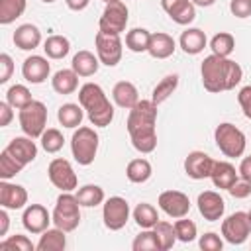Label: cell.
Masks as SVG:
<instances>
[{
  "label": "cell",
  "mask_w": 251,
  "mask_h": 251,
  "mask_svg": "<svg viewBox=\"0 0 251 251\" xmlns=\"http://www.w3.org/2000/svg\"><path fill=\"white\" fill-rule=\"evenodd\" d=\"M214 139H216V145L218 149L229 157V159H235V157H241L245 153V145H247V139H245V133L235 127L233 124L229 122H224L216 127L214 131Z\"/></svg>",
  "instance_id": "obj_6"
},
{
  "label": "cell",
  "mask_w": 251,
  "mask_h": 251,
  "mask_svg": "<svg viewBox=\"0 0 251 251\" xmlns=\"http://www.w3.org/2000/svg\"><path fill=\"white\" fill-rule=\"evenodd\" d=\"M78 104L84 108L90 124L96 127H106L114 120V106L102 86L96 82H86L78 88Z\"/></svg>",
  "instance_id": "obj_3"
},
{
  "label": "cell",
  "mask_w": 251,
  "mask_h": 251,
  "mask_svg": "<svg viewBox=\"0 0 251 251\" xmlns=\"http://www.w3.org/2000/svg\"><path fill=\"white\" fill-rule=\"evenodd\" d=\"M159 208L169 216V218H184L190 212V200L184 192L180 190H165L159 194Z\"/></svg>",
  "instance_id": "obj_13"
},
{
  "label": "cell",
  "mask_w": 251,
  "mask_h": 251,
  "mask_svg": "<svg viewBox=\"0 0 251 251\" xmlns=\"http://www.w3.org/2000/svg\"><path fill=\"white\" fill-rule=\"evenodd\" d=\"M157 104L153 100H139L127 114V133L131 145L139 153H153L157 147Z\"/></svg>",
  "instance_id": "obj_1"
},
{
  "label": "cell",
  "mask_w": 251,
  "mask_h": 251,
  "mask_svg": "<svg viewBox=\"0 0 251 251\" xmlns=\"http://www.w3.org/2000/svg\"><path fill=\"white\" fill-rule=\"evenodd\" d=\"M178 43H180V47H182V51H184L186 55H198V53L204 51L208 39H206V33H204L202 29H198V27H188L186 31H182Z\"/></svg>",
  "instance_id": "obj_26"
},
{
  "label": "cell",
  "mask_w": 251,
  "mask_h": 251,
  "mask_svg": "<svg viewBox=\"0 0 251 251\" xmlns=\"http://www.w3.org/2000/svg\"><path fill=\"white\" fill-rule=\"evenodd\" d=\"M98 143H100V137L94 131V127L80 126L71 137V151H73L75 161L84 167L94 163L96 153H98Z\"/></svg>",
  "instance_id": "obj_4"
},
{
  "label": "cell",
  "mask_w": 251,
  "mask_h": 251,
  "mask_svg": "<svg viewBox=\"0 0 251 251\" xmlns=\"http://www.w3.org/2000/svg\"><path fill=\"white\" fill-rule=\"evenodd\" d=\"M25 12V0H0V24L8 25Z\"/></svg>",
  "instance_id": "obj_35"
},
{
  "label": "cell",
  "mask_w": 251,
  "mask_h": 251,
  "mask_svg": "<svg viewBox=\"0 0 251 251\" xmlns=\"http://www.w3.org/2000/svg\"><path fill=\"white\" fill-rule=\"evenodd\" d=\"M94 45H96V55H98V59H100L102 65H106V67H116V65L122 61L124 43H122L120 35H112V33L98 31V33H96V39H94Z\"/></svg>",
  "instance_id": "obj_11"
},
{
  "label": "cell",
  "mask_w": 251,
  "mask_h": 251,
  "mask_svg": "<svg viewBox=\"0 0 251 251\" xmlns=\"http://www.w3.org/2000/svg\"><path fill=\"white\" fill-rule=\"evenodd\" d=\"M227 192L233 196V198H247L249 194H251V180H247V178H237L229 188H227Z\"/></svg>",
  "instance_id": "obj_46"
},
{
  "label": "cell",
  "mask_w": 251,
  "mask_h": 251,
  "mask_svg": "<svg viewBox=\"0 0 251 251\" xmlns=\"http://www.w3.org/2000/svg\"><path fill=\"white\" fill-rule=\"evenodd\" d=\"M67 231H63L61 227H47L43 233H39V241L35 245L37 251H63L67 247Z\"/></svg>",
  "instance_id": "obj_25"
},
{
  "label": "cell",
  "mask_w": 251,
  "mask_h": 251,
  "mask_svg": "<svg viewBox=\"0 0 251 251\" xmlns=\"http://www.w3.org/2000/svg\"><path fill=\"white\" fill-rule=\"evenodd\" d=\"M22 169H24V165L4 147L2 153H0V178L2 180H8V178L16 176Z\"/></svg>",
  "instance_id": "obj_39"
},
{
  "label": "cell",
  "mask_w": 251,
  "mask_h": 251,
  "mask_svg": "<svg viewBox=\"0 0 251 251\" xmlns=\"http://www.w3.org/2000/svg\"><path fill=\"white\" fill-rule=\"evenodd\" d=\"M88 2H90V0H65L67 8H69V10H75V12L84 10V8L88 6Z\"/></svg>",
  "instance_id": "obj_53"
},
{
  "label": "cell",
  "mask_w": 251,
  "mask_h": 251,
  "mask_svg": "<svg viewBox=\"0 0 251 251\" xmlns=\"http://www.w3.org/2000/svg\"><path fill=\"white\" fill-rule=\"evenodd\" d=\"M12 118H14V110H12V106H10L8 102H0V126H2V127L10 126Z\"/></svg>",
  "instance_id": "obj_50"
},
{
  "label": "cell",
  "mask_w": 251,
  "mask_h": 251,
  "mask_svg": "<svg viewBox=\"0 0 251 251\" xmlns=\"http://www.w3.org/2000/svg\"><path fill=\"white\" fill-rule=\"evenodd\" d=\"M8 226H10V218H8L6 208H4V210H0V235H6Z\"/></svg>",
  "instance_id": "obj_54"
},
{
  "label": "cell",
  "mask_w": 251,
  "mask_h": 251,
  "mask_svg": "<svg viewBox=\"0 0 251 251\" xmlns=\"http://www.w3.org/2000/svg\"><path fill=\"white\" fill-rule=\"evenodd\" d=\"M175 233H176V239L178 241H182V243H190V241H194L196 239V224L192 222V220H186V216L184 218H178L176 222H175Z\"/></svg>",
  "instance_id": "obj_42"
},
{
  "label": "cell",
  "mask_w": 251,
  "mask_h": 251,
  "mask_svg": "<svg viewBox=\"0 0 251 251\" xmlns=\"http://www.w3.org/2000/svg\"><path fill=\"white\" fill-rule=\"evenodd\" d=\"M104 4H110V2H116V0H102Z\"/></svg>",
  "instance_id": "obj_56"
},
{
  "label": "cell",
  "mask_w": 251,
  "mask_h": 251,
  "mask_svg": "<svg viewBox=\"0 0 251 251\" xmlns=\"http://www.w3.org/2000/svg\"><path fill=\"white\" fill-rule=\"evenodd\" d=\"M194 6H202V8H208V6H212L216 0H190Z\"/></svg>",
  "instance_id": "obj_55"
},
{
  "label": "cell",
  "mask_w": 251,
  "mask_h": 251,
  "mask_svg": "<svg viewBox=\"0 0 251 251\" xmlns=\"http://www.w3.org/2000/svg\"><path fill=\"white\" fill-rule=\"evenodd\" d=\"M51 86L57 94H73L78 88V75L73 69H61L53 75Z\"/></svg>",
  "instance_id": "obj_27"
},
{
  "label": "cell",
  "mask_w": 251,
  "mask_h": 251,
  "mask_svg": "<svg viewBox=\"0 0 251 251\" xmlns=\"http://www.w3.org/2000/svg\"><path fill=\"white\" fill-rule=\"evenodd\" d=\"M12 73H14V61L8 53H2L0 55V84L8 82Z\"/></svg>",
  "instance_id": "obj_49"
},
{
  "label": "cell",
  "mask_w": 251,
  "mask_h": 251,
  "mask_svg": "<svg viewBox=\"0 0 251 251\" xmlns=\"http://www.w3.org/2000/svg\"><path fill=\"white\" fill-rule=\"evenodd\" d=\"M127 20H129L127 6H126L122 0L110 2V4H106L104 12H102V16H100L98 31L112 33V35H120L122 31H126Z\"/></svg>",
  "instance_id": "obj_8"
},
{
  "label": "cell",
  "mask_w": 251,
  "mask_h": 251,
  "mask_svg": "<svg viewBox=\"0 0 251 251\" xmlns=\"http://www.w3.org/2000/svg\"><path fill=\"white\" fill-rule=\"evenodd\" d=\"M12 39H14V43H16L18 49H22V51H33L41 43V31L33 24H22V25L16 27Z\"/></svg>",
  "instance_id": "obj_20"
},
{
  "label": "cell",
  "mask_w": 251,
  "mask_h": 251,
  "mask_svg": "<svg viewBox=\"0 0 251 251\" xmlns=\"http://www.w3.org/2000/svg\"><path fill=\"white\" fill-rule=\"evenodd\" d=\"M237 102H239V106H241L245 118L251 120V84L239 88V92H237Z\"/></svg>",
  "instance_id": "obj_48"
},
{
  "label": "cell",
  "mask_w": 251,
  "mask_h": 251,
  "mask_svg": "<svg viewBox=\"0 0 251 251\" xmlns=\"http://www.w3.org/2000/svg\"><path fill=\"white\" fill-rule=\"evenodd\" d=\"M249 218H251V210H249Z\"/></svg>",
  "instance_id": "obj_58"
},
{
  "label": "cell",
  "mask_w": 251,
  "mask_h": 251,
  "mask_svg": "<svg viewBox=\"0 0 251 251\" xmlns=\"http://www.w3.org/2000/svg\"><path fill=\"white\" fill-rule=\"evenodd\" d=\"M169 18L178 25H188V24H192L196 20V6L190 0H186L182 6H178L175 12H171Z\"/></svg>",
  "instance_id": "obj_41"
},
{
  "label": "cell",
  "mask_w": 251,
  "mask_h": 251,
  "mask_svg": "<svg viewBox=\"0 0 251 251\" xmlns=\"http://www.w3.org/2000/svg\"><path fill=\"white\" fill-rule=\"evenodd\" d=\"M131 247H133V251H161L153 227H151V229H143V231L133 239Z\"/></svg>",
  "instance_id": "obj_44"
},
{
  "label": "cell",
  "mask_w": 251,
  "mask_h": 251,
  "mask_svg": "<svg viewBox=\"0 0 251 251\" xmlns=\"http://www.w3.org/2000/svg\"><path fill=\"white\" fill-rule=\"evenodd\" d=\"M39 139H41V147H43L47 153H57V151H61V149H63V143H65V137H63V133H61L57 127H47Z\"/></svg>",
  "instance_id": "obj_40"
},
{
  "label": "cell",
  "mask_w": 251,
  "mask_h": 251,
  "mask_svg": "<svg viewBox=\"0 0 251 251\" xmlns=\"http://www.w3.org/2000/svg\"><path fill=\"white\" fill-rule=\"evenodd\" d=\"M151 31L145 27H133L126 33V47L133 53H145L149 49Z\"/></svg>",
  "instance_id": "obj_30"
},
{
  "label": "cell",
  "mask_w": 251,
  "mask_h": 251,
  "mask_svg": "<svg viewBox=\"0 0 251 251\" xmlns=\"http://www.w3.org/2000/svg\"><path fill=\"white\" fill-rule=\"evenodd\" d=\"M133 220L141 229H151L159 222V212L149 202H139L133 210Z\"/></svg>",
  "instance_id": "obj_32"
},
{
  "label": "cell",
  "mask_w": 251,
  "mask_h": 251,
  "mask_svg": "<svg viewBox=\"0 0 251 251\" xmlns=\"http://www.w3.org/2000/svg\"><path fill=\"white\" fill-rule=\"evenodd\" d=\"M153 231H155V237L159 241V249L161 251H169L175 241H176V233H175V224H169V222H163L159 220L155 226H153Z\"/></svg>",
  "instance_id": "obj_36"
},
{
  "label": "cell",
  "mask_w": 251,
  "mask_h": 251,
  "mask_svg": "<svg viewBox=\"0 0 251 251\" xmlns=\"http://www.w3.org/2000/svg\"><path fill=\"white\" fill-rule=\"evenodd\" d=\"M49 73H51V65L45 57L41 55H31L24 61L22 65V75L27 82L31 84H41L49 78Z\"/></svg>",
  "instance_id": "obj_17"
},
{
  "label": "cell",
  "mask_w": 251,
  "mask_h": 251,
  "mask_svg": "<svg viewBox=\"0 0 251 251\" xmlns=\"http://www.w3.org/2000/svg\"><path fill=\"white\" fill-rule=\"evenodd\" d=\"M41 2H45V4H51V2H55V0H41Z\"/></svg>",
  "instance_id": "obj_57"
},
{
  "label": "cell",
  "mask_w": 251,
  "mask_h": 251,
  "mask_svg": "<svg viewBox=\"0 0 251 251\" xmlns=\"http://www.w3.org/2000/svg\"><path fill=\"white\" fill-rule=\"evenodd\" d=\"M212 167H214V159L204 151H190L184 159V173L194 180L210 178Z\"/></svg>",
  "instance_id": "obj_15"
},
{
  "label": "cell",
  "mask_w": 251,
  "mask_h": 251,
  "mask_svg": "<svg viewBox=\"0 0 251 251\" xmlns=\"http://www.w3.org/2000/svg\"><path fill=\"white\" fill-rule=\"evenodd\" d=\"M51 218H53V224L67 233L76 229L80 224V204L76 200V194L61 192L57 202H55Z\"/></svg>",
  "instance_id": "obj_5"
},
{
  "label": "cell",
  "mask_w": 251,
  "mask_h": 251,
  "mask_svg": "<svg viewBox=\"0 0 251 251\" xmlns=\"http://www.w3.org/2000/svg\"><path fill=\"white\" fill-rule=\"evenodd\" d=\"M0 249L4 251H33L35 245L31 243V239H27V235H10L6 239L0 241Z\"/></svg>",
  "instance_id": "obj_43"
},
{
  "label": "cell",
  "mask_w": 251,
  "mask_h": 251,
  "mask_svg": "<svg viewBox=\"0 0 251 251\" xmlns=\"http://www.w3.org/2000/svg\"><path fill=\"white\" fill-rule=\"evenodd\" d=\"M31 100H33V98H31V92H29V88L24 86V84H12V86L8 88V92H6V102H8L12 108H16V110L25 108Z\"/></svg>",
  "instance_id": "obj_38"
},
{
  "label": "cell",
  "mask_w": 251,
  "mask_h": 251,
  "mask_svg": "<svg viewBox=\"0 0 251 251\" xmlns=\"http://www.w3.org/2000/svg\"><path fill=\"white\" fill-rule=\"evenodd\" d=\"M176 49V43L173 39V35L165 33V31H155L151 33V41H149V49L147 53L153 59H169Z\"/></svg>",
  "instance_id": "obj_22"
},
{
  "label": "cell",
  "mask_w": 251,
  "mask_h": 251,
  "mask_svg": "<svg viewBox=\"0 0 251 251\" xmlns=\"http://www.w3.org/2000/svg\"><path fill=\"white\" fill-rule=\"evenodd\" d=\"M229 10L235 18H249L251 16V0H231Z\"/></svg>",
  "instance_id": "obj_47"
},
{
  "label": "cell",
  "mask_w": 251,
  "mask_h": 251,
  "mask_svg": "<svg viewBox=\"0 0 251 251\" xmlns=\"http://www.w3.org/2000/svg\"><path fill=\"white\" fill-rule=\"evenodd\" d=\"M49 222H53V218L47 212V208L41 204H29L24 210L22 224L29 233H43L49 227Z\"/></svg>",
  "instance_id": "obj_16"
},
{
  "label": "cell",
  "mask_w": 251,
  "mask_h": 251,
  "mask_svg": "<svg viewBox=\"0 0 251 251\" xmlns=\"http://www.w3.org/2000/svg\"><path fill=\"white\" fill-rule=\"evenodd\" d=\"M151 175H153L151 163H149L147 159H143V157L129 161L127 167H126V176H127V180H129V182H135V184H141V182L149 180Z\"/></svg>",
  "instance_id": "obj_29"
},
{
  "label": "cell",
  "mask_w": 251,
  "mask_h": 251,
  "mask_svg": "<svg viewBox=\"0 0 251 251\" xmlns=\"http://www.w3.org/2000/svg\"><path fill=\"white\" fill-rule=\"evenodd\" d=\"M222 247H224V241L214 231H208L200 237V249L202 251H222Z\"/></svg>",
  "instance_id": "obj_45"
},
{
  "label": "cell",
  "mask_w": 251,
  "mask_h": 251,
  "mask_svg": "<svg viewBox=\"0 0 251 251\" xmlns=\"http://www.w3.org/2000/svg\"><path fill=\"white\" fill-rule=\"evenodd\" d=\"M222 235L231 245H241L251 235L249 212H233L222 222Z\"/></svg>",
  "instance_id": "obj_9"
},
{
  "label": "cell",
  "mask_w": 251,
  "mask_h": 251,
  "mask_svg": "<svg viewBox=\"0 0 251 251\" xmlns=\"http://www.w3.org/2000/svg\"><path fill=\"white\" fill-rule=\"evenodd\" d=\"M100 65H102V63H100L98 55H94V53L82 49V51H78V53L73 57L71 69H73L78 76H92V75L98 73V67H100Z\"/></svg>",
  "instance_id": "obj_24"
},
{
  "label": "cell",
  "mask_w": 251,
  "mask_h": 251,
  "mask_svg": "<svg viewBox=\"0 0 251 251\" xmlns=\"http://www.w3.org/2000/svg\"><path fill=\"white\" fill-rule=\"evenodd\" d=\"M43 51L49 59H63L69 55L71 51V41L65 37V35H49L45 41H43Z\"/></svg>",
  "instance_id": "obj_31"
},
{
  "label": "cell",
  "mask_w": 251,
  "mask_h": 251,
  "mask_svg": "<svg viewBox=\"0 0 251 251\" xmlns=\"http://www.w3.org/2000/svg\"><path fill=\"white\" fill-rule=\"evenodd\" d=\"M18 120H20V127L25 135H29L33 139L41 137L45 131V126H47V108L43 102L31 100L25 108L20 110Z\"/></svg>",
  "instance_id": "obj_7"
},
{
  "label": "cell",
  "mask_w": 251,
  "mask_h": 251,
  "mask_svg": "<svg viewBox=\"0 0 251 251\" xmlns=\"http://www.w3.org/2000/svg\"><path fill=\"white\" fill-rule=\"evenodd\" d=\"M76 200L82 208H92L104 202V188L98 184H84L76 190Z\"/></svg>",
  "instance_id": "obj_33"
},
{
  "label": "cell",
  "mask_w": 251,
  "mask_h": 251,
  "mask_svg": "<svg viewBox=\"0 0 251 251\" xmlns=\"http://www.w3.org/2000/svg\"><path fill=\"white\" fill-rule=\"evenodd\" d=\"M112 98H114V102H116L120 108H124V110H131V108L139 102L137 88H135V84L129 82V80H120V82H116L114 88H112Z\"/></svg>",
  "instance_id": "obj_23"
},
{
  "label": "cell",
  "mask_w": 251,
  "mask_h": 251,
  "mask_svg": "<svg viewBox=\"0 0 251 251\" xmlns=\"http://www.w3.org/2000/svg\"><path fill=\"white\" fill-rule=\"evenodd\" d=\"M82 118H84V108L80 104H73V102H67L63 104L59 110H57V120L63 127H80L82 124Z\"/></svg>",
  "instance_id": "obj_28"
},
{
  "label": "cell",
  "mask_w": 251,
  "mask_h": 251,
  "mask_svg": "<svg viewBox=\"0 0 251 251\" xmlns=\"http://www.w3.org/2000/svg\"><path fill=\"white\" fill-rule=\"evenodd\" d=\"M27 204V190L22 184L8 180L0 182V206L6 210H20Z\"/></svg>",
  "instance_id": "obj_18"
},
{
  "label": "cell",
  "mask_w": 251,
  "mask_h": 251,
  "mask_svg": "<svg viewBox=\"0 0 251 251\" xmlns=\"http://www.w3.org/2000/svg\"><path fill=\"white\" fill-rule=\"evenodd\" d=\"M6 149H8L24 167H25L27 163H31V161L37 157V145H35L33 137H29V135L14 137V139L6 145Z\"/></svg>",
  "instance_id": "obj_19"
},
{
  "label": "cell",
  "mask_w": 251,
  "mask_h": 251,
  "mask_svg": "<svg viewBox=\"0 0 251 251\" xmlns=\"http://www.w3.org/2000/svg\"><path fill=\"white\" fill-rule=\"evenodd\" d=\"M210 49L214 55H220V57H229L235 49V39L231 33L227 31H220L216 33L212 39H210Z\"/></svg>",
  "instance_id": "obj_37"
},
{
  "label": "cell",
  "mask_w": 251,
  "mask_h": 251,
  "mask_svg": "<svg viewBox=\"0 0 251 251\" xmlns=\"http://www.w3.org/2000/svg\"><path fill=\"white\" fill-rule=\"evenodd\" d=\"M239 176L251 180V155L241 159V163H239Z\"/></svg>",
  "instance_id": "obj_51"
},
{
  "label": "cell",
  "mask_w": 251,
  "mask_h": 251,
  "mask_svg": "<svg viewBox=\"0 0 251 251\" xmlns=\"http://www.w3.org/2000/svg\"><path fill=\"white\" fill-rule=\"evenodd\" d=\"M210 178H212V182H214L216 188L227 190L239 178V171H235V167L231 163H227V161H214Z\"/></svg>",
  "instance_id": "obj_21"
},
{
  "label": "cell",
  "mask_w": 251,
  "mask_h": 251,
  "mask_svg": "<svg viewBox=\"0 0 251 251\" xmlns=\"http://www.w3.org/2000/svg\"><path fill=\"white\" fill-rule=\"evenodd\" d=\"M176 86H178V75H167V76H163L159 82H157V86L153 88V94H151V100L159 106V104H163L175 90H176Z\"/></svg>",
  "instance_id": "obj_34"
},
{
  "label": "cell",
  "mask_w": 251,
  "mask_h": 251,
  "mask_svg": "<svg viewBox=\"0 0 251 251\" xmlns=\"http://www.w3.org/2000/svg\"><path fill=\"white\" fill-rule=\"evenodd\" d=\"M102 220H104V226L110 231L122 229L129 220V204H127V200L122 198V196H110L104 202Z\"/></svg>",
  "instance_id": "obj_12"
},
{
  "label": "cell",
  "mask_w": 251,
  "mask_h": 251,
  "mask_svg": "<svg viewBox=\"0 0 251 251\" xmlns=\"http://www.w3.org/2000/svg\"><path fill=\"white\" fill-rule=\"evenodd\" d=\"M47 176H49L51 184L55 188H59L61 192H71L78 184V178H76V173H75L73 165L63 157H57V159H53L49 163Z\"/></svg>",
  "instance_id": "obj_10"
},
{
  "label": "cell",
  "mask_w": 251,
  "mask_h": 251,
  "mask_svg": "<svg viewBox=\"0 0 251 251\" xmlns=\"http://www.w3.org/2000/svg\"><path fill=\"white\" fill-rule=\"evenodd\" d=\"M196 204H198L200 216H202L204 220H208V222H218V220H222V216H224V212H226V202H224V198H222L218 192H214V190H204V192H200Z\"/></svg>",
  "instance_id": "obj_14"
},
{
  "label": "cell",
  "mask_w": 251,
  "mask_h": 251,
  "mask_svg": "<svg viewBox=\"0 0 251 251\" xmlns=\"http://www.w3.org/2000/svg\"><path fill=\"white\" fill-rule=\"evenodd\" d=\"M200 75L204 88L212 94H218L235 88L243 78V69L239 67V63L231 61L229 57H220L212 53L202 61Z\"/></svg>",
  "instance_id": "obj_2"
},
{
  "label": "cell",
  "mask_w": 251,
  "mask_h": 251,
  "mask_svg": "<svg viewBox=\"0 0 251 251\" xmlns=\"http://www.w3.org/2000/svg\"><path fill=\"white\" fill-rule=\"evenodd\" d=\"M186 0H161V8L167 12V14H171V12H175L178 6H182Z\"/></svg>",
  "instance_id": "obj_52"
}]
</instances>
